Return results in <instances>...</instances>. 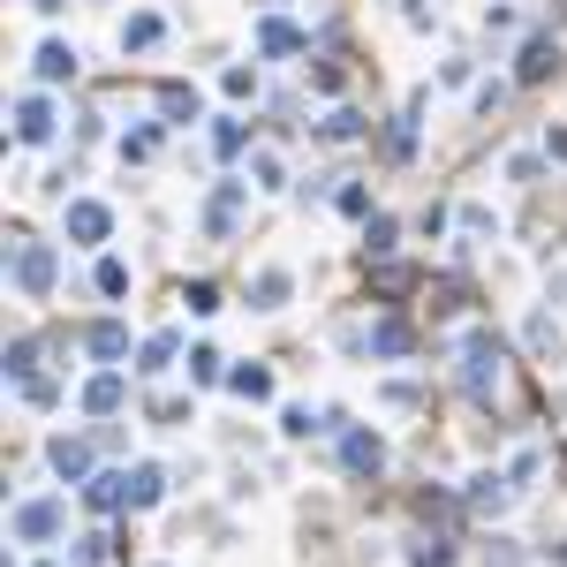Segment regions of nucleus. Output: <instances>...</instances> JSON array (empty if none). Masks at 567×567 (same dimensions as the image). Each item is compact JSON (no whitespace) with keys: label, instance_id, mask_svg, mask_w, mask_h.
<instances>
[{"label":"nucleus","instance_id":"f257e3e1","mask_svg":"<svg viewBox=\"0 0 567 567\" xmlns=\"http://www.w3.org/2000/svg\"><path fill=\"white\" fill-rule=\"evenodd\" d=\"M8 530H15V545H61L69 538V507L61 500H23L8 515Z\"/></svg>","mask_w":567,"mask_h":567},{"label":"nucleus","instance_id":"f03ea898","mask_svg":"<svg viewBox=\"0 0 567 567\" xmlns=\"http://www.w3.org/2000/svg\"><path fill=\"white\" fill-rule=\"evenodd\" d=\"M61 281V258H53V243H15V295L23 303H46Z\"/></svg>","mask_w":567,"mask_h":567},{"label":"nucleus","instance_id":"7ed1b4c3","mask_svg":"<svg viewBox=\"0 0 567 567\" xmlns=\"http://www.w3.org/2000/svg\"><path fill=\"white\" fill-rule=\"evenodd\" d=\"M461 394L469 402H492L500 394V348L477 333V341H461Z\"/></svg>","mask_w":567,"mask_h":567},{"label":"nucleus","instance_id":"20e7f679","mask_svg":"<svg viewBox=\"0 0 567 567\" xmlns=\"http://www.w3.org/2000/svg\"><path fill=\"white\" fill-rule=\"evenodd\" d=\"M53 130H61L53 99H46V91H23V99H15V144H53Z\"/></svg>","mask_w":567,"mask_h":567},{"label":"nucleus","instance_id":"39448f33","mask_svg":"<svg viewBox=\"0 0 567 567\" xmlns=\"http://www.w3.org/2000/svg\"><path fill=\"white\" fill-rule=\"evenodd\" d=\"M341 461H348V477H379V469H386V439L363 431V424H348L341 431Z\"/></svg>","mask_w":567,"mask_h":567},{"label":"nucleus","instance_id":"423d86ee","mask_svg":"<svg viewBox=\"0 0 567 567\" xmlns=\"http://www.w3.org/2000/svg\"><path fill=\"white\" fill-rule=\"evenodd\" d=\"M107 235H114V212H107L99 197H69V243L91 250V243H107Z\"/></svg>","mask_w":567,"mask_h":567},{"label":"nucleus","instance_id":"0eeeda50","mask_svg":"<svg viewBox=\"0 0 567 567\" xmlns=\"http://www.w3.org/2000/svg\"><path fill=\"white\" fill-rule=\"evenodd\" d=\"M122 402H130V379H122V363H99V371L84 379V409H91V417H114Z\"/></svg>","mask_w":567,"mask_h":567},{"label":"nucleus","instance_id":"6e6552de","mask_svg":"<svg viewBox=\"0 0 567 567\" xmlns=\"http://www.w3.org/2000/svg\"><path fill=\"white\" fill-rule=\"evenodd\" d=\"M46 469H53V477H69V484H91V477H99V469H91V446H84V439H69V431H61V439H46Z\"/></svg>","mask_w":567,"mask_h":567},{"label":"nucleus","instance_id":"1a4fd4ad","mask_svg":"<svg viewBox=\"0 0 567 567\" xmlns=\"http://www.w3.org/2000/svg\"><path fill=\"white\" fill-rule=\"evenodd\" d=\"M243 197H250V182H220V189H212V205H205V235H212V243H220V235H235Z\"/></svg>","mask_w":567,"mask_h":567},{"label":"nucleus","instance_id":"9d476101","mask_svg":"<svg viewBox=\"0 0 567 567\" xmlns=\"http://www.w3.org/2000/svg\"><path fill=\"white\" fill-rule=\"evenodd\" d=\"M30 76H38V84H69V76H76V46H69V38H46V46L30 53Z\"/></svg>","mask_w":567,"mask_h":567},{"label":"nucleus","instance_id":"9b49d317","mask_svg":"<svg viewBox=\"0 0 567 567\" xmlns=\"http://www.w3.org/2000/svg\"><path fill=\"white\" fill-rule=\"evenodd\" d=\"M84 348H91L99 363H122V356H130V325H122V318H99V325L84 333Z\"/></svg>","mask_w":567,"mask_h":567},{"label":"nucleus","instance_id":"f8f14e48","mask_svg":"<svg viewBox=\"0 0 567 567\" xmlns=\"http://www.w3.org/2000/svg\"><path fill=\"white\" fill-rule=\"evenodd\" d=\"M84 500H91L99 515H114V507H130V469H99V477L84 484Z\"/></svg>","mask_w":567,"mask_h":567},{"label":"nucleus","instance_id":"ddd939ff","mask_svg":"<svg viewBox=\"0 0 567 567\" xmlns=\"http://www.w3.org/2000/svg\"><path fill=\"white\" fill-rule=\"evenodd\" d=\"M174 356H182V333L167 325V333H151V341L137 348V371L144 379H159V371H174Z\"/></svg>","mask_w":567,"mask_h":567},{"label":"nucleus","instance_id":"4468645a","mask_svg":"<svg viewBox=\"0 0 567 567\" xmlns=\"http://www.w3.org/2000/svg\"><path fill=\"white\" fill-rule=\"evenodd\" d=\"M167 38V15H151V8H137L130 23H122V53H151Z\"/></svg>","mask_w":567,"mask_h":567},{"label":"nucleus","instance_id":"2eb2a0df","mask_svg":"<svg viewBox=\"0 0 567 567\" xmlns=\"http://www.w3.org/2000/svg\"><path fill=\"white\" fill-rule=\"evenodd\" d=\"M258 53H273V61H287V53H303V30H295L287 15H266V23H258Z\"/></svg>","mask_w":567,"mask_h":567},{"label":"nucleus","instance_id":"dca6fc26","mask_svg":"<svg viewBox=\"0 0 567 567\" xmlns=\"http://www.w3.org/2000/svg\"><path fill=\"white\" fill-rule=\"evenodd\" d=\"M409 348H417V333H409L402 318H379V325H371V356L394 363V356H409Z\"/></svg>","mask_w":567,"mask_h":567},{"label":"nucleus","instance_id":"f3484780","mask_svg":"<svg viewBox=\"0 0 567 567\" xmlns=\"http://www.w3.org/2000/svg\"><path fill=\"white\" fill-rule=\"evenodd\" d=\"M287 295H295V281H287L281 266H266V273H258V281H250V310H281Z\"/></svg>","mask_w":567,"mask_h":567},{"label":"nucleus","instance_id":"a211bd4d","mask_svg":"<svg viewBox=\"0 0 567 567\" xmlns=\"http://www.w3.org/2000/svg\"><path fill=\"white\" fill-rule=\"evenodd\" d=\"M553 69H560V53H553V38H530V46H522V69H515V76H522V84H545Z\"/></svg>","mask_w":567,"mask_h":567},{"label":"nucleus","instance_id":"6ab92c4d","mask_svg":"<svg viewBox=\"0 0 567 567\" xmlns=\"http://www.w3.org/2000/svg\"><path fill=\"white\" fill-rule=\"evenodd\" d=\"M227 386H235L243 402H273V371H266V363H235V371H227Z\"/></svg>","mask_w":567,"mask_h":567},{"label":"nucleus","instance_id":"aec40b11","mask_svg":"<svg viewBox=\"0 0 567 567\" xmlns=\"http://www.w3.org/2000/svg\"><path fill=\"white\" fill-rule=\"evenodd\" d=\"M507 500H515L507 477H477V484H469V507H477V515H507Z\"/></svg>","mask_w":567,"mask_h":567},{"label":"nucleus","instance_id":"412c9836","mask_svg":"<svg viewBox=\"0 0 567 567\" xmlns=\"http://www.w3.org/2000/svg\"><path fill=\"white\" fill-rule=\"evenodd\" d=\"M159 500H167V477H159L151 461H137V469H130V507H159Z\"/></svg>","mask_w":567,"mask_h":567},{"label":"nucleus","instance_id":"4be33fe9","mask_svg":"<svg viewBox=\"0 0 567 567\" xmlns=\"http://www.w3.org/2000/svg\"><path fill=\"white\" fill-rule=\"evenodd\" d=\"M159 114H167V122H197V91H189V84H167V91H159Z\"/></svg>","mask_w":567,"mask_h":567},{"label":"nucleus","instance_id":"5701e85b","mask_svg":"<svg viewBox=\"0 0 567 567\" xmlns=\"http://www.w3.org/2000/svg\"><path fill=\"white\" fill-rule=\"evenodd\" d=\"M394 235H402V227H394L386 212H363V250H371V258H386V250H394Z\"/></svg>","mask_w":567,"mask_h":567},{"label":"nucleus","instance_id":"b1692460","mask_svg":"<svg viewBox=\"0 0 567 567\" xmlns=\"http://www.w3.org/2000/svg\"><path fill=\"white\" fill-rule=\"evenodd\" d=\"M212 151H220V159H243V151H250V130H243V122H220V130H212Z\"/></svg>","mask_w":567,"mask_h":567},{"label":"nucleus","instance_id":"393cba45","mask_svg":"<svg viewBox=\"0 0 567 567\" xmlns=\"http://www.w3.org/2000/svg\"><path fill=\"white\" fill-rule=\"evenodd\" d=\"M189 379H197V386H220V379H227V371H220V348H189Z\"/></svg>","mask_w":567,"mask_h":567},{"label":"nucleus","instance_id":"a878e982","mask_svg":"<svg viewBox=\"0 0 567 567\" xmlns=\"http://www.w3.org/2000/svg\"><path fill=\"white\" fill-rule=\"evenodd\" d=\"M281 431L287 439H310V431H325V417H310V409L295 402V409H281Z\"/></svg>","mask_w":567,"mask_h":567},{"label":"nucleus","instance_id":"bb28decb","mask_svg":"<svg viewBox=\"0 0 567 567\" xmlns=\"http://www.w3.org/2000/svg\"><path fill=\"white\" fill-rule=\"evenodd\" d=\"M250 174H258V189H281L287 182V167L273 159V151H250Z\"/></svg>","mask_w":567,"mask_h":567},{"label":"nucleus","instance_id":"cd10ccee","mask_svg":"<svg viewBox=\"0 0 567 567\" xmlns=\"http://www.w3.org/2000/svg\"><path fill=\"white\" fill-rule=\"evenodd\" d=\"M99 295H130V266L122 258H99Z\"/></svg>","mask_w":567,"mask_h":567},{"label":"nucleus","instance_id":"c85d7f7f","mask_svg":"<svg viewBox=\"0 0 567 567\" xmlns=\"http://www.w3.org/2000/svg\"><path fill=\"white\" fill-rule=\"evenodd\" d=\"M182 303H189L197 318H212V310H220V287H212V281H189V295H182Z\"/></svg>","mask_w":567,"mask_h":567},{"label":"nucleus","instance_id":"c756f323","mask_svg":"<svg viewBox=\"0 0 567 567\" xmlns=\"http://www.w3.org/2000/svg\"><path fill=\"white\" fill-rule=\"evenodd\" d=\"M409 567H446V545H439V538H417V545H409Z\"/></svg>","mask_w":567,"mask_h":567},{"label":"nucleus","instance_id":"7c9ffc66","mask_svg":"<svg viewBox=\"0 0 567 567\" xmlns=\"http://www.w3.org/2000/svg\"><path fill=\"white\" fill-rule=\"evenodd\" d=\"M30 356H38L30 341H8V379H30Z\"/></svg>","mask_w":567,"mask_h":567},{"label":"nucleus","instance_id":"2f4dec72","mask_svg":"<svg viewBox=\"0 0 567 567\" xmlns=\"http://www.w3.org/2000/svg\"><path fill=\"white\" fill-rule=\"evenodd\" d=\"M99 560H107V538H76V560L69 567H99Z\"/></svg>","mask_w":567,"mask_h":567},{"label":"nucleus","instance_id":"473e14b6","mask_svg":"<svg viewBox=\"0 0 567 567\" xmlns=\"http://www.w3.org/2000/svg\"><path fill=\"white\" fill-rule=\"evenodd\" d=\"M122 151H130V159H151V151H159V130H137V137H122Z\"/></svg>","mask_w":567,"mask_h":567},{"label":"nucleus","instance_id":"72a5a7b5","mask_svg":"<svg viewBox=\"0 0 567 567\" xmlns=\"http://www.w3.org/2000/svg\"><path fill=\"white\" fill-rule=\"evenodd\" d=\"M402 15H409L417 30H431V23H439V8H424V0H402Z\"/></svg>","mask_w":567,"mask_h":567},{"label":"nucleus","instance_id":"f704fd0d","mask_svg":"<svg viewBox=\"0 0 567 567\" xmlns=\"http://www.w3.org/2000/svg\"><path fill=\"white\" fill-rule=\"evenodd\" d=\"M30 567H53V560H30Z\"/></svg>","mask_w":567,"mask_h":567}]
</instances>
